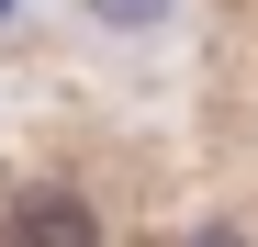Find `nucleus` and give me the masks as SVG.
<instances>
[{"instance_id":"f257e3e1","label":"nucleus","mask_w":258,"mask_h":247,"mask_svg":"<svg viewBox=\"0 0 258 247\" xmlns=\"http://www.w3.org/2000/svg\"><path fill=\"white\" fill-rule=\"evenodd\" d=\"M0 247H112V214L90 180H23L0 202Z\"/></svg>"},{"instance_id":"f03ea898","label":"nucleus","mask_w":258,"mask_h":247,"mask_svg":"<svg viewBox=\"0 0 258 247\" xmlns=\"http://www.w3.org/2000/svg\"><path fill=\"white\" fill-rule=\"evenodd\" d=\"M168 12H180V0H90L101 34H146V23H168Z\"/></svg>"},{"instance_id":"7ed1b4c3","label":"nucleus","mask_w":258,"mask_h":247,"mask_svg":"<svg viewBox=\"0 0 258 247\" xmlns=\"http://www.w3.org/2000/svg\"><path fill=\"white\" fill-rule=\"evenodd\" d=\"M12 12H23V0H0V23H12Z\"/></svg>"}]
</instances>
